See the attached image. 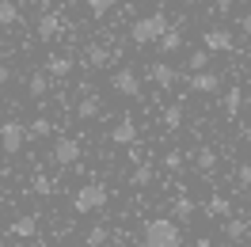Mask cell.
Listing matches in <instances>:
<instances>
[{
    "instance_id": "cell-10",
    "label": "cell",
    "mask_w": 251,
    "mask_h": 247,
    "mask_svg": "<svg viewBox=\"0 0 251 247\" xmlns=\"http://www.w3.org/2000/svg\"><path fill=\"white\" fill-rule=\"evenodd\" d=\"M99 110H103V99H99L95 92H88L76 103V118H80V122H92V118H99Z\"/></svg>"
},
{
    "instance_id": "cell-29",
    "label": "cell",
    "mask_w": 251,
    "mask_h": 247,
    "mask_svg": "<svg viewBox=\"0 0 251 247\" xmlns=\"http://www.w3.org/2000/svg\"><path fill=\"white\" fill-rule=\"evenodd\" d=\"M46 133H50V122H46V118H34V122L27 125V137H46Z\"/></svg>"
},
{
    "instance_id": "cell-1",
    "label": "cell",
    "mask_w": 251,
    "mask_h": 247,
    "mask_svg": "<svg viewBox=\"0 0 251 247\" xmlns=\"http://www.w3.org/2000/svg\"><path fill=\"white\" fill-rule=\"evenodd\" d=\"M145 247H183V228L172 217H152L145 224Z\"/></svg>"
},
{
    "instance_id": "cell-8",
    "label": "cell",
    "mask_w": 251,
    "mask_h": 247,
    "mask_svg": "<svg viewBox=\"0 0 251 247\" xmlns=\"http://www.w3.org/2000/svg\"><path fill=\"white\" fill-rule=\"evenodd\" d=\"M190 92H198V95H209V92H217L221 88V76L217 73H190Z\"/></svg>"
},
{
    "instance_id": "cell-32",
    "label": "cell",
    "mask_w": 251,
    "mask_h": 247,
    "mask_svg": "<svg viewBox=\"0 0 251 247\" xmlns=\"http://www.w3.org/2000/svg\"><path fill=\"white\" fill-rule=\"evenodd\" d=\"M236 179L244 186H251V164H240V168H236Z\"/></svg>"
},
{
    "instance_id": "cell-11",
    "label": "cell",
    "mask_w": 251,
    "mask_h": 247,
    "mask_svg": "<svg viewBox=\"0 0 251 247\" xmlns=\"http://www.w3.org/2000/svg\"><path fill=\"white\" fill-rule=\"evenodd\" d=\"M46 76H57V80H65L69 73H73V61L65 57V53H50L46 57V69H42Z\"/></svg>"
},
{
    "instance_id": "cell-33",
    "label": "cell",
    "mask_w": 251,
    "mask_h": 247,
    "mask_svg": "<svg viewBox=\"0 0 251 247\" xmlns=\"http://www.w3.org/2000/svg\"><path fill=\"white\" fill-rule=\"evenodd\" d=\"M8 80H12V69H8V65L0 61V88H4V84H8Z\"/></svg>"
},
{
    "instance_id": "cell-2",
    "label": "cell",
    "mask_w": 251,
    "mask_h": 247,
    "mask_svg": "<svg viewBox=\"0 0 251 247\" xmlns=\"http://www.w3.org/2000/svg\"><path fill=\"white\" fill-rule=\"evenodd\" d=\"M168 34V16L164 12H152V16H141L133 27H129V38L137 46H149V42H160Z\"/></svg>"
},
{
    "instance_id": "cell-5",
    "label": "cell",
    "mask_w": 251,
    "mask_h": 247,
    "mask_svg": "<svg viewBox=\"0 0 251 247\" xmlns=\"http://www.w3.org/2000/svg\"><path fill=\"white\" fill-rule=\"evenodd\" d=\"M50 156H53V164H57V168H73V164L80 160V141L76 137H57Z\"/></svg>"
},
{
    "instance_id": "cell-12",
    "label": "cell",
    "mask_w": 251,
    "mask_h": 247,
    "mask_svg": "<svg viewBox=\"0 0 251 247\" xmlns=\"http://www.w3.org/2000/svg\"><path fill=\"white\" fill-rule=\"evenodd\" d=\"M8 232H12V236H19V240H31L34 232H38V217H34V213H23V217H16Z\"/></svg>"
},
{
    "instance_id": "cell-14",
    "label": "cell",
    "mask_w": 251,
    "mask_h": 247,
    "mask_svg": "<svg viewBox=\"0 0 251 247\" xmlns=\"http://www.w3.org/2000/svg\"><path fill=\"white\" fill-rule=\"evenodd\" d=\"M248 228H251L248 217H228V221H225V236H228L232 244H240V240L248 236Z\"/></svg>"
},
{
    "instance_id": "cell-4",
    "label": "cell",
    "mask_w": 251,
    "mask_h": 247,
    "mask_svg": "<svg viewBox=\"0 0 251 247\" xmlns=\"http://www.w3.org/2000/svg\"><path fill=\"white\" fill-rule=\"evenodd\" d=\"M23 145H27V125L23 122H4L0 125V148L8 156L23 152Z\"/></svg>"
},
{
    "instance_id": "cell-17",
    "label": "cell",
    "mask_w": 251,
    "mask_h": 247,
    "mask_svg": "<svg viewBox=\"0 0 251 247\" xmlns=\"http://www.w3.org/2000/svg\"><path fill=\"white\" fill-rule=\"evenodd\" d=\"M205 209H209V217H225V221H228V217H232V201L225 198V194H213V198L205 201Z\"/></svg>"
},
{
    "instance_id": "cell-9",
    "label": "cell",
    "mask_w": 251,
    "mask_h": 247,
    "mask_svg": "<svg viewBox=\"0 0 251 247\" xmlns=\"http://www.w3.org/2000/svg\"><path fill=\"white\" fill-rule=\"evenodd\" d=\"M110 141L114 145H133L137 141V122L133 118H118V125L110 129Z\"/></svg>"
},
{
    "instance_id": "cell-28",
    "label": "cell",
    "mask_w": 251,
    "mask_h": 247,
    "mask_svg": "<svg viewBox=\"0 0 251 247\" xmlns=\"http://www.w3.org/2000/svg\"><path fill=\"white\" fill-rule=\"evenodd\" d=\"M84 240H88V247H103V244H107V228H103V224H95V228H88Z\"/></svg>"
},
{
    "instance_id": "cell-3",
    "label": "cell",
    "mask_w": 251,
    "mask_h": 247,
    "mask_svg": "<svg viewBox=\"0 0 251 247\" xmlns=\"http://www.w3.org/2000/svg\"><path fill=\"white\" fill-rule=\"evenodd\" d=\"M107 186L103 183H84L76 190V194H73V209H76V213H95V209H103V205H107Z\"/></svg>"
},
{
    "instance_id": "cell-38",
    "label": "cell",
    "mask_w": 251,
    "mask_h": 247,
    "mask_svg": "<svg viewBox=\"0 0 251 247\" xmlns=\"http://www.w3.org/2000/svg\"><path fill=\"white\" fill-rule=\"evenodd\" d=\"M0 244H4V228H0Z\"/></svg>"
},
{
    "instance_id": "cell-16",
    "label": "cell",
    "mask_w": 251,
    "mask_h": 247,
    "mask_svg": "<svg viewBox=\"0 0 251 247\" xmlns=\"http://www.w3.org/2000/svg\"><path fill=\"white\" fill-rule=\"evenodd\" d=\"M61 34V19L53 16V12H46V16L38 19V38H57Z\"/></svg>"
},
{
    "instance_id": "cell-13",
    "label": "cell",
    "mask_w": 251,
    "mask_h": 247,
    "mask_svg": "<svg viewBox=\"0 0 251 247\" xmlns=\"http://www.w3.org/2000/svg\"><path fill=\"white\" fill-rule=\"evenodd\" d=\"M149 76L156 80L160 88H172L175 80H179V73H175V69H172V65H168V61H156V65H152V69H149Z\"/></svg>"
},
{
    "instance_id": "cell-20",
    "label": "cell",
    "mask_w": 251,
    "mask_h": 247,
    "mask_svg": "<svg viewBox=\"0 0 251 247\" xmlns=\"http://www.w3.org/2000/svg\"><path fill=\"white\" fill-rule=\"evenodd\" d=\"M240 107H244V92H240V88H228V95H225V114H228V118H236V114H240Z\"/></svg>"
},
{
    "instance_id": "cell-37",
    "label": "cell",
    "mask_w": 251,
    "mask_h": 247,
    "mask_svg": "<svg viewBox=\"0 0 251 247\" xmlns=\"http://www.w3.org/2000/svg\"><path fill=\"white\" fill-rule=\"evenodd\" d=\"M38 4H42V8H50V4H53V0H38Z\"/></svg>"
},
{
    "instance_id": "cell-18",
    "label": "cell",
    "mask_w": 251,
    "mask_h": 247,
    "mask_svg": "<svg viewBox=\"0 0 251 247\" xmlns=\"http://www.w3.org/2000/svg\"><path fill=\"white\" fill-rule=\"evenodd\" d=\"M194 168L209 175V171L217 168V152H213V148H198V152H194Z\"/></svg>"
},
{
    "instance_id": "cell-22",
    "label": "cell",
    "mask_w": 251,
    "mask_h": 247,
    "mask_svg": "<svg viewBox=\"0 0 251 247\" xmlns=\"http://www.w3.org/2000/svg\"><path fill=\"white\" fill-rule=\"evenodd\" d=\"M129 183H133V186H149V183H152V164H145V160H141V164L133 168V175H129Z\"/></svg>"
},
{
    "instance_id": "cell-7",
    "label": "cell",
    "mask_w": 251,
    "mask_h": 247,
    "mask_svg": "<svg viewBox=\"0 0 251 247\" xmlns=\"http://www.w3.org/2000/svg\"><path fill=\"white\" fill-rule=\"evenodd\" d=\"M202 46H205V53H225V49H232V31L209 27V31H202Z\"/></svg>"
},
{
    "instance_id": "cell-27",
    "label": "cell",
    "mask_w": 251,
    "mask_h": 247,
    "mask_svg": "<svg viewBox=\"0 0 251 247\" xmlns=\"http://www.w3.org/2000/svg\"><path fill=\"white\" fill-rule=\"evenodd\" d=\"M187 65H190V73H205V65H209V53H205V49H194Z\"/></svg>"
},
{
    "instance_id": "cell-24",
    "label": "cell",
    "mask_w": 251,
    "mask_h": 247,
    "mask_svg": "<svg viewBox=\"0 0 251 247\" xmlns=\"http://www.w3.org/2000/svg\"><path fill=\"white\" fill-rule=\"evenodd\" d=\"M12 23H19V8L12 0H0V27H12Z\"/></svg>"
},
{
    "instance_id": "cell-30",
    "label": "cell",
    "mask_w": 251,
    "mask_h": 247,
    "mask_svg": "<svg viewBox=\"0 0 251 247\" xmlns=\"http://www.w3.org/2000/svg\"><path fill=\"white\" fill-rule=\"evenodd\" d=\"M31 190H34V194H50V190H53V183H50L46 175H34V183H31Z\"/></svg>"
},
{
    "instance_id": "cell-21",
    "label": "cell",
    "mask_w": 251,
    "mask_h": 247,
    "mask_svg": "<svg viewBox=\"0 0 251 247\" xmlns=\"http://www.w3.org/2000/svg\"><path fill=\"white\" fill-rule=\"evenodd\" d=\"M160 49H164V53H175V49H183V31L168 27V34L160 38Z\"/></svg>"
},
{
    "instance_id": "cell-35",
    "label": "cell",
    "mask_w": 251,
    "mask_h": 247,
    "mask_svg": "<svg viewBox=\"0 0 251 247\" xmlns=\"http://www.w3.org/2000/svg\"><path fill=\"white\" fill-rule=\"evenodd\" d=\"M213 4H217V8H221V12H228V8H232V4H236V0H213Z\"/></svg>"
},
{
    "instance_id": "cell-15",
    "label": "cell",
    "mask_w": 251,
    "mask_h": 247,
    "mask_svg": "<svg viewBox=\"0 0 251 247\" xmlns=\"http://www.w3.org/2000/svg\"><path fill=\"white\" fill-rule=\"evenodd\" d=\"M110 61V49L99 46V42H92V46L84 49V65H92V69H103V65Z\"/></svg>"
},
{
    "instance_id": "cell-36",
    "label": "cell",
    "mask_w": 251,
    "mask_h": 247,
    "mask_svg": "<svg viewBox=\"0 0 251 247\" xmlns=\"http://www.w3.org/2000/svg\"><path fill=\"white\" fill-rule=\"evenodd\" d=\"M244 141H248V148H251V125H248V129H244Z\"/></svg>"
},
{
    "instance_id": "cell-6",
    "label": "cell",
    "mask_w": 251,
    "mask_h": 247,
    "mask_svg": "<svg viewBox=\"0 0 251 247\" xmlns=\"http://www.w3.org/2000/svg\"><path fill=\"white\" fill-rule=\"evenodd\" d=\"M110 92L126 95V99L141 95V80H137V73H133V69H118V73L110 76Z\"/></svg>"
},
{
    "instance_id": "cell-26",
    "label": "cell",
    "mask_w": 251,
    "mask_h": 247,
    "mask_svg": "<svg viewBox=\"0 0 251 247\" xmlns=\"http://www.w3.org/2000/svg\"><path fill=\"white\" fill-rule=\"evenodd\" d=\"M114 4H118V0H88V12H92L95 19H103L110 8H114Z\"/></svg>"
},
{
    "instance_id": "cell-19",
    "label": "cell",
    "mask_w": 251,
    "mask_h": 247,
    "mask_svg": "<svg viewBox=\"0 0 251 247\" xmlns=\"http://www.w3.org/2000/svg\"><path fill=\"white\" fill-rule=\"evenodd\" d=\"M172 213H175V224H179V221H190V217L198 213V205H194V201H190V198H175Z\"/></svg>"
},
{
    "instance_id": "cell-34",
    "label": "cell",
    "mask_w": 251,
    "mask_h": 247,
    "mask_svg": "<svg viewBox=\"0 0 251 247\" xmlns=\"http://www.w3.org/2000/svg\"><path fill=\"white\" fill-rule=\"evenodd\" d=\"M240 31H244V34H251V12H248L244 19H240Z\"/></svg>"
},
{
    "instance_id": "cell-23",
    "label": "cell",
    "mask_w": 251,
    "mask_h": 247,
    "mask_svg": "<svg viewBox=\"0 0 251 247\" xmlns=\"http://www.w3.org/2000/svg\"><path fill=\"white\" fill-rule=\"evenodd\" d=\"M164 125H168V129H179V125H183V103L164 107Z\"/></svg>"
},
{
    "instance_id": "cell-25",
    "label": "cell",
    "mask_w": 251,
    "mask_h": 247,
    "mask_svg": "<svg viewBox=\"0 0 251 247\" xmlns=\"http://www.w3.org/2000/svg\"><path fill=\"white\" fill-rule=\"evenodd\" d=\"M46 73H31V80H27V92L34 95V99H42V95H46Z\"/></svg>"
},
{
    "instance_id": "cell-31",
    "label": "cell",
    "mask_w": 251,
    "mask_h": 247,
    "mask_svg": "<svg viewBox=\"0 0 251 247\" xmlns=\"http://www.w3.org/2000/svg\"><path fill=\"white\" fill-rule=\"evenodd\" d=\"M164 168L179 171V168H183V152H164Z\"/></svg>"
}]
</instances>
